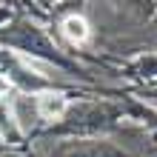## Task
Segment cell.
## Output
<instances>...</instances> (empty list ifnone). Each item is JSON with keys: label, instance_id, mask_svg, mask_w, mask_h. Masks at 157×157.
<instances>
[{"label": "cell", "instance_id": "cell-1", "mask_svg": "<svg viewBox=\"0 0 157 157\" xmlns=\"http://www.w3.org/2000/svg\"><path fill=\"white\" fill-rule=\"evenodd\" d=\"M37 112L43 117H49V120L60 117L63 112H66V97L57 94V91H43V94L37 97Z\"/></svg>", "mask_w": 157, "mask_h": 157}, {"label": "cell", "instance_id": "cell-2", "mask_svg": "<svg viewBox=\"0 0 157 157\" xmlns=\"http://www.w3.org/2000/svg\"><path fill=\"white\" fill-rule=\"evenodd\" d=\"M63 34L71 40V43H83L89 37V23L83 20V17H66V23H63Z\"/></svg>", "mask_w": 157, "mask_h": 157}]
</instances>
